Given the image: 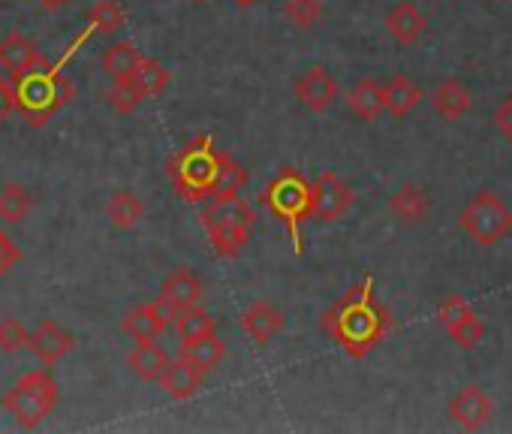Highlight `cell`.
I'll use <instances>...</instances> for the list:
<instances>
[{
    "instance_id": "obj_1",
    "label": "cell",
    "mask_w": 512,
    "mask_h": 434,
    "mask_svg": "<svg viewBox=\"0 0 512 434\" xmlns=\"http://www.w3.org/2000/svg\"><path fill=\"white\" fill-rule=\"evenodd\" d=\"M169 181L187 202H208L214 196L238 193L247 184V169L226 151L214 145V139L196 136L169 160Z\"/></svg>"
},
{
    "instance_id": "obj_2",
    "label": "cell",
    "mask_w": 512,
    "mask_h": 434,
    "mask_svg": "<svg viewBox=\"0 0 512 434\" xmlns=\"http://www.w3.org/2000/svg\"><path fill=\"white\" fill-rule=\"evenodd\" d=\"M323 329L353 359L371 356L383 344V338L392 332V314L377 299L374 278H362L359 284H353L323 314Z\"/></svg>"
},
{
    "instance_id": "obj_3",
    "label": "cell",
    "mask_w": 512,
    "mask_h": 434,
    "mask_svg": "<svg viewBox=\"0 0 512 434\" xmlns=\"http://www.w3.org/2000/svg\"><path fill=\"white\" fill-rule=\"evenodd\" d=\"M199 221H202V230L211 242V251L220 260H235L253 239L256 208L244 196L226 193V196L208 199V205L199 214Z\"/></svg>"
},
{
    "instance_id": "obj_4",
    "label": "cell",
    "mask_w": 512,
    "mask_h": 434,
    "mask_svg": "<svg viewBox=\"0 0 512 434\" xmlns=\"http://www.w3.org/2000/svg\"><path fill=\"white\" fill-rule=\"evenodd\" d=\"M13 91H16V112L31 127H43L46 121H52L76 94L73 82L61 76V70L46 64L13 79Z\"/></svg>"
},
{
    "instance_id": "obj_5",
    "label": "cell",
    "mask_w": 512,
    "mask_h": 434,
    "mask_svg": "<svg viewBox=\"0 0 512 434\" xmlns=\"http://www.w3.org/2000/svg\"><path fill=\"white\" fill-rule=\"evenodd\" d=\"M263 202L266 208L278 217V221L287 224L290 239L296 245V254H305V236L302 227L305 221H311V208H314V181H308L299 169H278L266 190H263Z\"/></svg>"
},
{
    "instance_id": "obj_6",
    "label": "cell",
    "mask_w": 512,
    "mask_h": 434,
    "mask_svg": "<svg viewBox=\"0 0 512 434\" xmlns=\"http://www.w3.org/2000/svg\"><path fill=\"white\" fill-rule=\"evenodd\" d=\"M458 227L473 245L494 248L512 236V208L494 190H482L461 208Z\"/></svg>"
},
{
    "instance_id": "obj_7",
    "label": "cell",
    "mask_w": 512,
    "mask_h": 434,
    "mask_svg": "<svg viewBox=\"0 0 512 434\" xmlns=\"http://www.w3.org/2000/svg\"><path fill=\"white\" fill-rule=\"evenodd\" d=\"M7 413L16 416L22 428H37L46 416L58 407V383L49 371H28L7 395H4Z\"/></svg>"
},
{
    "instance_id": "obj_8",
    "label": "cell",
    "mask_w": 512,
    "mask_h": 434,
    "mask_svg": "<svg viewBox=\"0 0 512 434\" xmlns=\"http://www.w3.org/2000/svg\"><path fill=\"white\" fill-rule=\"evenodd\" d=\"M353 205H356V190L338 172H323L314 181V208H311L314 224H335Z\"/></svg>"
},
{
    "instance_id": "obj_9",
    "label": "cell",
    "mask_w": 512,
    "mask_h": 434,
    "mask_svg": "<svg viewBox=\"0 0 512 434\" xmlns=\"http://www.w3.org/2000/svg\"><path fill=\"white\" fill-rule=\"evenodd\" d=\"M175 317H178V308H172L166 299H154V302H145V305H136L124 320H121V329L124 335H130L133 341H157L169 326H175Z\"/></svg>"
},
{
    "instance_id": "obj_10",
    "label": "cell",
    "mask_w": 512,
    "mask_h": 434,
    "mask_svg": "<svg viewBox=\"0 0 512 434\" xmlns=\"http://www.w3.org/2000/svg\"><path fill=\"white\" fill-rule=\"evenodd\" d=\"M293 91H296V100H299L308 112H314V115L329 112V109L338 103V97H341L338 79H335L326 67H311V70H305V73L296 79Z\"/></svg>"
},
{
    "instance_id": "obj_11",
    "label": "cell",
    "mask_w": 512,
    "mask_h": 434,
    "mask_svg": "<svg viewBox=\"0 0 512 434\" xmlns=\"http://www.w3.org/2000/svg\"><path fill=\"white\" fill-rule=\"evenodd\" d=\"M238 326H241V332H244L253 344L266 347V344H272V341L284 332L287 317H284V311H281L275 302H269V299H256L253 305H247V308L241 311Z\"/></svg>"
},
{
    "instance_id": "obj_12",
    "label": "cell",
    "mask_w": 512,
    "mask_h": 434,
    "mask_svg": "<svg viewBox=\"0 0 512 434\" xmlns=\"http://www.w3.org/2000/svg\"><path fill=\"white\" fill-rule=\"evenodd\" d=\"M491 398L476 386L467 383L461 386L452 398H449V419L455 425H461L464 431H479L488 419H491Z\"/></svg>"
},
{
    "instance_id": "obj_13",
    "label": "cell",
    "mask_w": 512,
    "mask_h": 434,
    "mask_svg": "<svg viewBox=\"0 0 512 434\" xmlns=\"http://www.w3.org/2000/svg\"><path fill=\"white\" fill-rule=\"evenodd\" d=\"M43 55L40 49L25 37V34H7L4 40H0V70H4L10 79H19L37 67H43Z\"/></svg>"
},
{
    "instance_id": "obj_14",
    "label": "cell",
    "mask_w": 512,
    "mask_h": 434,
    "mask_svg": "<svg viewBox=\"0 0 512 434\" xmlns=\"http://www.w3.org/2000/svg\"><path fill=\"white\" fill-rule=\"evenodd\" d=\"M28 347H31V353H34L43 365H55V362H61V359L76 347V338H73L64 326H58L55 320H43V323H37V329L31 332Z\"/></svg>"
},
{
    "instance_id": "obj_15",
    "label": "cell",
    "mask_w": 512,
    "mask_h": 434,
    "mask_svg": "<svg viewBox=\"0 0 512 434\" xmlns=\"http://www.w3.org/2000/svg\"><path fill=\"white\" fill-rule=\"evenodd\" d=\"M389 211L398 224L404 227H419L428 221L431 214V199L419 184H401L392 196H389Z\"/></svg>"
},
{
    "instance_id": "obj_16",
    "label": "cell",
    "mask_w": 512,
    "mask_h": 434,
    "mask_svg": "<svg viewBox=\"0 0 512 434\" xmlns=\"http://www.w3.org/2000/svg\"><path fill=\"white\" fill-rule=\"evenodd\" d=\"M386 31H389V37L398 46H413L428 31V19H425V13L416 4H410V0H401V4H395L389 10V16H386Z\"/></svg>"
},
{
    "instance_id": "obj_17",
    "label": "cell",
    "mask_w": 512,
    "mask_h": 434,
    "mask_svg": "<svg viewBox=\"0 0 512 434\" xmlns=\"http://www.w3.org/2000/svg\"><path fill=\"white\" fill-rule=\"evenodd\" d=\"M431 109H434V115L443 118V121H458V118H464V115L473 109V94H470V88H467L461 79L449 76V79H443V82L434 88V94H431Z\"/></svg>"
},
{
    "instance_id": "obj_18",
    "label": "cell",
    "mask_w": 512,
    "mask_h": 434,
    "mask_svg": "<svg viewBox=\"0 0 512 434\" xmlns=\"http://www.w3.org/2000/svg\"><path fill=\"white\" fill-rule=\"evenodd\" d=\"M344 103H347L350 115L359 118V121H365V124H374V121L386 112L383 85H380L377 79H371V76H368V79H359V82L347 91Z\"/></svg>"
},
{
    "instance_id": "obj_19",
    "label": "cell",
    "mask_w": 512,
    "mask_h": 434,
    "mask_svg": "<svg viewBox=\"0 0 512 434\" xmlns=\"http://www.w3.org/2000/svg\"><path fill=\"white\" fill-rule=\"evenodd\" d=\"M202 290H205V287H202L199 275H196L193 269L181 266V269H175V272H169V275L163 278V284H160V299H166L172 308L184 311V308H190V305H199Z\"/></svg>"
},
{
    "instance_id": "obj_20",
    "label": "cell",
    "mask_w": 512,
    "mask_h": 434,
    "mask_svg": "<svg viewBox=\"0 0 512 434\" xmlns=\"http://www.w3.org/2000/svg\"><path fill=\"white\" fill-rule=\"evenodd\" d=\"M130 371L145 380V383H160V377L166 374V368L172 365V356L157 344V341H136L133 353L127 356Z\"/></svg>"
},
{
    "instance_id": "obj_21",
    "label": "cell",
    "mask_w": 512,
    "mask_h": 434,
    "mask_svg": "<svg viewBox=\"0 0 512 434\" xmlns=\"http://www.w3.org/2000/svg\"><path fill=\"white\" fill-rule=\"evenodd\" d=\"M160 386L163 392L172 398V401H190L193 395H199V389L205 386V371L193 368L190 362L178 359L166 368V374L160 377Z\"/></svg>"
},
{
    "instance_id": "obj_22",
    "label": "cell",
    "mask_w": 512,
    "mask_h": 434,
    "mask_svg": "<svg viewBox=\"0 0 512 434\" xmlns=\"http://www.w3.org/2000/svg\"><path fill=\"white\" fill-rule=\"evenodd\" d=\"M383 103H386V112L401 121L413 115L416 106L422 103V88L410 76L398 73L395 79H389V85H383Z\"/></svg>"
},
{
    "instance_id": "obj_23",
    "label": "cell",
    "mask_w": 512,
    "mask_h": 434,
    "mask_svg": "<svg viewBox=\"0 0 512 434\" xmlns=\"http://www.w3.org/2000/svg\"><path fill=\"white\" fill-rule=\"evenodd\" d=\"M181 359L190 362L193 368L199 371H214L223 359H226V344L217 338V332L211 335H199V338H190V341H181Z\"/></svg>"
},
{
    "instance_id": "obj_24",
    "label": "cell",
    "mask_w": 512,
    "mask_h": 434,
    "mask_svg": "<svg viewBox=\"0 0 512 434\" xmlns=\"http://www.w3.org/2000/svg\"><path fill=\"white\" fill-rule=\"evenodd\" d=\"M106 217L118 230H133L145 217V205L136 190H115L112 199L106 202Z\"/></svg>"
},
{
    "instance_id": "obj_25",
    "label": "cell",
    "mask_w": 512,
    "mask_h": 434,
    "mask_svg": "<svg viewBox=\"0 0 512 434\" xmlns=\"http://www.w3.org/2000/svg\"><path fill=\"white\" fill-rule=\"evenodd\" d=\"M37 196L25 187V184H4L0 187V221H7V224H22L25 217L31 214Z\"/></svg>"
},
{
    "instance_id": "obj_26",
    "label": "cell",
    "mask_w": 512,
    "mask_h": 434,
    "mask_svg": "<svg viewBox=\"0 0 512 434\" xmlns=\"http://www.w3.org/2000/svg\"><path fill=\"white\" fill-rule=\"evenodd\" d=\"M142 52L133 46V43H112L106 52H103V73L106 76H112V79H124V76H133L136 73V67L142 64Z\"/></svg>"
},
{
    "instance_id": "obj_27",
    "label": "cell",
    "mask_w": 512,
    "mask_h": 434,
    "mask_svg": "<svg viewBox=\"0 0 512 434\" xmlns=\"http://www.w3.org/2000/svg\"><path fill=\"white\" fill-rule=\"evenodd\" d=\"M133 82L139 85V91L145 94V100L148 97H160L166 88H169V82H172V73L160 64V61H154V58H142V64L136 67V73H133Z\"/></svg>"
},
{
    "instance_id": "obj_28",
    "label": "cell",
    "mask_w": 512,
    "mask_h": 434,
    "mask_svg": "<svg viewBox=\"0 0 512 434\" xmlns=\"http://www.w3.org/2000/svg\"><path fill=\"white\" fill-rule=\"evenodd\" d=\"M175 332H178L181 341H190V338L217 332V323H214V317H211L202 305H190V308L178 311V317H175Z\"/></svg>"
},
{
    "instance_id": "obj_29",
    "label": "cell",
    "mask_w": 512,
    "mask_h": 434,
    "mask_svg": "<svg viewBox=\"0 0 512 434\" xmlns=\"http://www.w3.org/2000/svg\"><path fill=\"white\" fill-rule=\"evenodd\" d=\"M284 19L296 31H314L323 19V0H284Z\"/></svg>"
},
{
    "instance_id": "obj_30",
    "label": "cell",
    "mask_w": 512,
    "mask_h": 434,
    "mask_svg": "<svg viewBox=\"0 0 512 434\" xmlns=\"http://www.w3.org/2000/svg\"><path fill=\"white\" fill-rule=\"evenodd\" d=\"M109 106L118 112V115H130L139 109V103L145 100V94L139 91V85L133 82V76H124V79H112V88L106 94Z\"/></svg>"
},
{
    "instance_id": "obj_31",
    "label": "cell",
    "mask_w": 512,
    "mask_h": 434,
    "mask_svg": "<svg viewBox=\"0 0 512 434\" xmlns=\"http://www.w3.org/2000/svg\"><path fill=\"white\" fill-rule=\"evenodd\" d=\"M91 25L100 31V34H118L121 28H124V22H127V13H124V7L118 4V0H97L94 4V10H91Z\"/></svg>"
},
{
    "instance_id": "obj_32",
    "label": "cell",
    "mask_w": 512,
    "mask_h": 434,
    "mask_svg": "<svg viewBox=\"0 0 512 434\" xmlns=\"http://www.w3.org/2000/svg\"><path fill=\"white\" fill-rule=\"evenodd\" d=\"M476 311L470 308V302H464L461 296H449V299H443L440 305H437V311H434V320L449 332L452 326H458V323H464L467 317H473Z\"/></svg>"
},
{
    "instance_id": "obj_33",
    "label": "cell",
    "mask_w": 512,
    "mask_h": 434,
    "mask_svg": "<svg viewBox=\"0 0 512 434\" xmlns=\"http://www.w3.org/2000/svg\"><path fill=\"white\" fill-rule=\"evenodd\" d=\"M28 326L16 317H4L0 320V350L4 353H19L22 347H28Z\"/></svg>"
},
{
    "instance_id": "obj_34",
    "label": "cell",
    "mask_w": 512,
    "mask_h": 434,
    "mask_svg": "<svg viewBox=\"0 0 512 434\" xmlns=\"http://www.w3.org/2000/svg\"><path fill=\"white\" fill-rule=\"evenodd\" d=\"M449 338H452L455 347L473 350V347H479V341L485 338V323L479 320V314H473V317H467L464 323L452 326V329H449Z\"/></svg>"
},
{
    "instance_id": "obj_35",
    "label": "cell",
    "mask_w": 512,
    "mask_h": 434,
    "mask_svg": "<svg viewBox=\"0 0 512 434\" xmlns=\"http://www.w3.org/2000/svg\"><path fill=\"white\" fill-rule=\"evenodd\" d=\"M16 263H22V251L4 230H0V275H7Z\"/></svg>"
},
{
    "instance_id": "obj_36",
    "label": "cell",
    "mask_w": 512,
    "mask_h": 434,
    "mask_svg": "<svg viewBox=\"0 0 512 434\" xmlns=\"http://www.w3.org/2000/svg\"><path fill=\"white\" fill-rule=\"evenodd\" d=\"M494 127L500 130V136L512 145V91L500 100V106L494 109Z\"/></svg>"
},
{
    "instance_id": "obj_37",
    "label": "cell",
    "mask_w": 512,
    "mask_h": 434,
    "mask_svg": "<svg viewBox=\"0 0 512 434\" xmlns=\"http://www.w3.org/2000/svg\"><path fill=\"white\" fill-rule=\"evenodd\" d=\"M16 112V91H13V79L0 70V124H4L10 115Z\"/></svg>"
},
{
    "instance_id": "obj_38",
    "label": "cell",
    "mask_w": 512,
    "mask_h": 434,
    "mask_svg": "<svg viewBox=\"0 0 512 434\" xmlns=\"http://www.w3.org/2000/svg\"><path fill=\"white\" fill-rule=\"evenodd\" d=\"M40 7H46V10H58V7H64L67 0H37Z\"/></svg>"
},
{
    "instance_id": "obj_39",
    "label": "cell",
    "mask_w": 512,
    "mask_h": 434,
    "mask_svg": "<svg viewBox=\"0 0 512 434\" xmlns=\"http://www.w3.org/2000/svg\"><path fill=\"white\" fill-rule=\"evenodd\" d=\"M235 4H238L241 10H250V7H256V4H263V0H235Z\"/></svg>"
},
{
    "instance_id": "obj_40",
    "label": "cell",
    "mask_w": 512,
    "mask_h": 434,
    "mask_svg": "<svg viewBox=\"0 0 512 434\" xmlns=\"http://www.w3.org/2000/svg\"><path fill=\"white\" fill-rule=\"evenodd\" d=\"M193 4H205V0H193Z\"/></svg>"
}]
</instances>
